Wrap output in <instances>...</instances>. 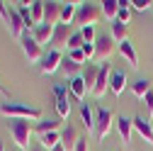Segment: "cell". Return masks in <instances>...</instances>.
I'll list each match as a JSON object with an SVG mask.
<instances>
[{"label": "cell", "instance_id": "6da1fadb", "mask_svg": "<svg viewBox=\"0 0 153 151\" xmlns=\"http://www.w3.org/2000/svg\"><path fill=\"white\" fill-rule=\"evenodd\" d=\"M0 115H5L10 120H42V110L32 105H22V102H3Z\"/></svg>", "mask_w": 153, "mask_h": 151}, {"label": "cell", "instance_id": "7a4b0ae2", "mask_svg": "<svg viewBox=\"0 0 153 151\" xmlns=\"http://www.w3.org/2000/svg\"><path fill=\"white\" fill-rule=\"evenodd\" d=\"M7 129L15 139V144L20 146V151H27L32 149L29 139H32V132H34V124H29V120H10L7 122Z\"/></svg>", "mask_w": 153, "mask_h": 151}, {"label": "cell", "instance_id": "3957f363", "mask_svg": "<svg viewBox=\"0 0 153 151\" xmlns=\"http://www.w3.org/2000/svg\"><path fill=\"white\" fill-rule=\"evenodd\" d=\"M112 122H117V120H114L109 107H95V139L97 141H105L109 137Z\"/></svg>", "mask_w": 153, "mask_h": 151}, {"label": "cell", "instance_id": "277c9868", "mask_svg": "<svg viewBox=\"0 0 153 151\" xmlns=\"http://www.w3.org/2000/svg\"><path fill=\"white\" fill-rule=\"evenodd\" d=\"M117 46H119V44L112 39V34H97V39H95V56H92V59L102 66V64L109 61V56L114 54Z\"/></svg>", "mask_w": 153, "mask_h": 151}, {"label": "cell", "instance_id": "5b68a950", "mask_svg": "<svg viewBox=\"0 0 153 151\" xmlns=\"http://www.w3.org/2000/svg\"><path fill=\"white\" fill-rule=\"evenodd\" d=\"M97 17H100V10L95 3H78V12H75V25L78 27H95V22H97Z\"/></svg>", "mask_w": 153, "mask_h": 151}, {"label": "cell", "instance_id": "8992f818", "mask_svg": "<svg viewBox=\"0 0 153 151\" xmlns=\"http://www.w3.org/2000/svg\"><path fill=\"white\" fill-rule=\"evenodd\" d=\"M20 44H22V51H25V56H27V61L39 66V61L44 59V54H42V44L32 37V32H27V34L22 37V39H20Z\"/></svg>", "mask_w": 153, "mask_h": 151}, {"label": "cell", "instance_id": "52a82bcc", "mask_svg": "<svg viewBox=\"0 0 153 151\" xmlns=\"http://www.w3.org/2000/svg\"><path fill=\"white\" fill-rule=\"evenodd\" d=\"M71 37H73V29H71V25H56V27H53V37H51V49H53V51L68 49Z\"/></svg>", "mask_w": 153, "mask_h": 151}, {"label": "cell", "instance_id": "ba28073f", "mask_svg": "<svg viewBox=\"0 0 153 151\" xmlns=\"http://www.w3.org/2000/svg\"><path fill=\"white\" fill-rule=\"evenodd\" d=\"M61 64H63V56H61V51H53V49H49V54H44V59L39 61V71H42L44 76H53L56 71L61 68Z\"/></svg>", "mask_w": 153, "mask_h": 151}, {"label": "cell", "instance_id": "9c48e42d", "mask_svg": "<svg viewBox=\"0 0 153 151\" xmlns=\"http://www.w3.org/2000/svg\"><path fill=\"white\" fill-rule=\"evenodd\" d=\"M109 78H112V66H109V61H107V64H102V66H100V73H97V83H95V88H92V95H95V98H102L105 93H107Z\"/></svg>", "mask_w": 153, "mask_h": 151}, {"label": "cell", "instance_id": "30bf717a", "mask_svg": "<svg viewBox=\"0 0 153 151\" xmlns=\"http://www.w3.org/2000/svg\"><path fill=\"white\" fill-rule=\"evenodd\" d=\"M10 37H15V39H22V37L27 34V27H25V20L22 15L17 12V7H10Z\"/></svg>", "mask_w": 153, "mask_h": 151}, {"label": "cell", "instance_id": "8fae6325", "mask_svg": "<svg viewBox=\"0 0 153 151\" xmlns=\"http://www.w3.org/2000/svg\"><path fill=\"white\" fill-rule=\"evenodd\" d=\"M61 10H63V3H56V0L46 3V10H44V25L56 27V25L61 22Z\"/></svg>", "mask_w": 153, "mask_h": 151}, {"label": "cell", "instance_id": "7c38bea8", "mask_svg": "<svg viewBox=\"0 0 153 151\" xmlns=\"http://www.w3.org/2000/svg\"><path fill=\"white\" fill-rule=\"evenodd\" d=\"M117 132H119V139H122V146L126 149L129 146V141H131V129H134V120H129L126 115H122V117H117Z\"/></svg>", "mask_w": 153, "mask_h": 151}, {"label": "cell", "instance_id": "4fadbf2b", "mask_svg": "<svg viewBox=\"0 0 153 151\" xmlns=\"http://www.w3.org/2000/svg\"><path fill=\"white\" fill-rule=\"evenodd\" d=\"M117 49H119V54L124 56V61L129 64V68H131V71H139V56H136V49H134V44L126 39V42H122Z\"/></svg>", "mask_w": 153, "mask_h": 151}, {"label": "cell", "instance_id": "5bb4252c", "mask_svg": "<svg viewBox=\"0 0 153 151\" xmlns=\"http://www.w3.org/2000/svg\"><path fill=\"white\" fill-rule=\"evenodd\" d=\"M126 88V71H112V78H109V90L114 98H119Z\"/></svg>", "mask_w": 153, "mask_h": 151}, {"label": "cell", "instance_id": "9a60e30c", "mask_svg": "<svg viewBox=\"0 0 153 151\" xmlns=\"http://www.w3.org/2000/svg\"><path fill=\"white\" fill-rule=\"evenodd\" d=\"M134 120V129L139 132V134L153 146V127H151V120H143L141 115H136V117H131Z\"/></svg>", "mask_w": 153, "mask_h": 151}, {"label": "cell", "instance_id": "2e32d148", "mask_svg": "<svg viewBox=\"0 0 153 151\" xmlns=\"http://www.w3.org/2000/svg\"><path fill=\"white\" fill-rule=\"evenodd\" d=\"M68 90L75 100H85V93H88V85H85V78L83 76H75V78L68 81Z\"/></svg>", "mask_w": 153, "mask_h": 151}, {"label": "cell", "instance_id": "e0dca14e", "mask_svg": "<svg viewBox=\"0 0 153 151\" xmlns=\"http://www.w3.org/2000/svg\"><path fill=\"white\" fill-rule=\"evenodd\" d=\"M78 139H80V137H78V132H75L71 124L61 132V146H63L66 151H75V146H78Z\"/></svg>", "mask_w": 153, "mask_h": 151}, {"label": "cell", "instance_id": "ac0fdd59", "mask_svg": "<svg viewBox=\"0 0 153 151\" xmlns=\"http://www.w3.org/2000/svg\"><path fill=\"white\" fill-rule=\"evenodd\" d=\"M32 37L39 44H51V37H53V27H49V25H39V27H34V32H32Z\"/></svg>", "mask_w": 153, "mask_h": 151}, {"label": "cell", "instance_id": "d6986e66", "mask_svg": "<svg viewBox=\"0 0 153 151\" xmlns=\"http://www.w3.org/2000/svg\"><path fill=\"white\" fill-rule=\"evenodd\" d=\"M44 10H46V3H42V0H34V3H29V15H32V20H34L36 27L44 25Z\"/></svg>", "mask_w": 153, "mask_h": 151}, {"label": "cell", "instance_id": "ffe728a7", "mask_svg": "<svg viewBox=\"0 0 153 151\" xmlns=\"http://www.w3.org/2000/svg\"><path fill=\"white\" fill-rule=\"evenodd\" d=\"M59 120H53V117H46V120H39V122H36L34 124V132H39V137L42 134H49V132H56V129H59Z\"/></svg>", "mask_w": 153, "mask_h": 151}, {"label": "cell", "instance_id": "44dd1931", "mask_svg": "<svg viewBox=\"0 0 153 151\" xmlns=\"http://www.w3.org/2000/svg\"><path fill=\"white\" fill-rule=\"evenodd\" d=\"M80 120H83V124L88 129V134H95V112H92L90 105H83L80 107Z\"/></svg>", "mask_w": 153, "mask_h": 151}, {"label": "cell", "instance_id": "7402d4cb", "mask_svg": "<svg viewBox=\"0 0 153 151\" xmlns=\"http://www.w3.org/2000/svg\"><path fill=\"white\" fill-rule=\"evenodd\" d=\"M112 39L117 42V44L126 42V39H129V25H122V22L114 20V22H112Z\"/></svg>", "mask_w": 153, "mask_h": 151}, {"label": "cell", "instance_id": "603a6c76", "mask_svg": "<svg viewBox=\"0 0 153 151\" xmlns=\"http://www.w3.org/2000/svg\"><path fill=\"white\" fill-rule=\"evenodd\" d=\"M148 90H153V85H151L148 78H139L136 83H131V93H134L136 98H141V100L148 95Z\"/></svg>", "mask_w": 153, "mask_h": 151}, {"label": "cell", "instance_id": "cb8c5ba5", "mask_svg": "<svg viewBox=\"0 0 153 151\" xmlns=\"http://www.w3.org/2000/svg\"><path fill=\"white\" fill-rule=\"evenodd\" d=\"M75 12H78V3H63V10H61V22H59V25H73Z\"/></svg>", "mask_w": 153, "mask_h": 151}, {"label": "cell", "instance_id": "d4e9b609", "mask_svg": "<svg viewBox=\"0 0 153 151\" xmlns=\"http://www.w3.org/2000/svg\"><path fill=\"white\" fill-rule=\"evenodd\" d=\"M39 141H42V146L46 151H53L56 146L61 144V134H59V132H49V134H42L39 137Z\"/></svg>", "mask_w": 153, "mask_h": 151}, {"label": "cell", "instance_id": "484cf974", "mask_svg": "<svg viewBox=\"0 0 153 151\" xmlns=\"http://www.w3.org/2000/svg\"><path fill=\"white\" fill-rule=\"evenodd\" d=\"M102 12H105V17L107 20H117V12H119V0H102Z\"/></svg>", "mask_w": 153, "mask_h": 151}, {"label": "cell", "instance_id": "4316f807", "mask_svg": "<svg viewBox=\"0 0 153 151\" xmlns=\"http://www.w3.org/2000/svg\"><path fill=\"white\" fill-rule=\"evenodd\" d=\"M97 73H100V66H95V64H88V71H85V85H88V93H92L95 83H97Z\"/></svg>", "mask_w": 153, "mask_h": 151}, {"label": "cell", "instance_id": "83f0119b", "mask_svg": "<svg viewBox=\"0 0 153 151\" xmlns=\"http://www.w3.org/2000/svg\"><path fill=\"white\" fill-rule=\"evenodd\" d=\"M56 112H59V120H68V115H71V102H68L66 95H59V98H56Z\"/></svg>", "mask_w": 153, "mask_h": 151}, {"label": "cell", "instance_id": "f1b7e54d", "mask_svg": "<svg viewBox=\"0 0 153 151\" xmlns=\"http://www.w3.org/2000/svg\"><path fill=\"white\" fill-rule=\"evenodd\" d=\"M61 71L68 76V78H75V76H80V64L71 61L68 56H66V59H63V64H61Z\"/></svg>", "mask_w": 153, "mask_h": 151}, {"label": "cell", "instance_id": "f546056e", "mask_svg": "<svg viewBox=\"0 0 153 151\" xmlns=\"http://www.w3.org/2000/svg\"><path fill=\"white\" fill-rule=\"evenodd\" d=\"M129 20H131V10H129V3H126V0H119L117 22H122V25H129Z\"/></svg>", "mask_w": 153, "mask_h": 151}, {"label": "cell", "instance_id": "4dcf8cb0", "mask_svg": "<svg viewBox=\"0 0 153 151\" xmlns=\"http://www.w3.org/2000/svg\"><path fill=\"white\" fill-rule=\"evenodd\" d=\"M17 12L22 15V20H25V27H27V32H34V20H32L29 10L25 7V3H20V7H17Z\"/></svg>", "mask_w": 153, "mask_h": 151}, {"label": "cell", "instance_id": "1f68e13d", "mask_svg": "<svg viewBox=\"0 0 153 151\" xmlns=\"http://www.w3.org/2000/svg\"><path fill=\"white\" fill-rule=\"evenodd\" d=\"M78 32L83 34L85 44H95V39H97V34H95V27H92V25H90V27H80Z\"/></svg>", "mask_w": 153, "mask_h": 151}, {"label": "cell", "instance_id": "d6a6232c", "mask_svg": "<svg viewBox=\"0 0 153 151\" xmlns=\"http://www.w3.org/2000/svg\"><path fill=\"white\" fill-rule=\"evenodd\" d=\"M68 59H71V61H75V64H80V66H83V64L88 61V56H85V51H83V49H73V51H68Z\"/></svg>", "mask_w": 153, "mask_h": 151}, {"label": "cell", "instance_id": "836d02e7", "mask_svg": "<svg viewBox=\"0 0 153 151\" xmlns=\"http://www.w3.org/2000/svg\"><path fill=\"white\" fill-rule=\"evenodd\" d=\"M129 5H134V10H146L153 7V0H129Z\"/></svg>", "mask_w": 153, "mask_h": 151}, {"label": "cell", "instance_id": "e575fe53", "mask_svg": "<svg viewBox=\"0 0 153 151\" xmlns=\"http://www.w3.org/2000/svg\"><path fill=\"white\" fill-rule=\"evenodd\" d=\"M143 102H146V110H148V120L153 117V90H148V95L143 98Z\"/></svg>", "mask_w": 153, "mask_h": 151}, {"label": "cell", "instance_id": "d590c367", "mask_svg": "<svg viewBox=\"0 0 153 151\" xmlns=\"http://www.w3.org/2000/svg\"><path fill=\"white\" fill-rule=\"evenodd\" d=\"M0 17H3L5 27H10V10L5 7V3H3V0H0Z\"/></svg>", "mask_w": 153, "mask_h": 151}, {"label": "cell", "instance_id": "8d00e7d4", "mask_svg": "<svg viewBox=\"0 0 153 151\" xmlns=\"http://www.w3.org/2000/svg\"><path fill=\"white\" fill-rule=\"evenodd\" d=\"M75 151H88V137H80V139H78V146H75Z\"/></svg>", "mask_w": 153, "mask_h": 151}, {"label": "cell", "instance_id": "74e56055", "mask_svg": "<svg viewBox=\"0 0 153 151\" xmlns=\"http://www.w3.org/2000/svg\"><path fill=\"white\" fill-rule=\"evenodd\" d=\"M53 95H56V98H59V95H66V85H56V88H53Z\"/></svg>", "mask_w": 153, "mask_h": 151}, {"label": "cell", "instance_id": "f35d334b", "mask_svg": "<svg viewBox=\"0 0 153 151\" xmlns=\"http://www.w3.org/2000/svg\"><path fill=\"white\" fill-rule=\"evenodd\" d=\"M0 95H3V98H7V90L3 88V83H0Z\"/></svg>", "mask_w": 153, "mask_h": 151}, {"label": "cell", "instance_id": "ab89813d", "mask_svg": "<svg viewBox=\"0 0 153 151\" xmlns=\"http://www.w3.org/2000/svg\"><path fill=\"white\" fill-rule=\"evenodd\" d=\"M29 151H46V149H44V146H32Z\"/></svg>", "mask_w": 153, "mask_h": 151}, {"label": "cell", "instance_id": "60d3db41", "mask_svg": "<svg viewBox=\"0 0 153 151\" xmlns=\"http://www.w3.org/2000/svg\"><path fill=\"white\" fill-rule=\"evenodd\" d=\"M53 151H66V149H63V146H61V144H59V146H56V149H53Z\"/></svg>", "mask_w": 153, "mask_h": 151}, {"label": "cell", "instance_id": "b9f144b4", "mask_svg": "<svg viewBox=\"0 0 153 151\" xmlns=\"http://www.w3.org/2000/svg\"><path fill=\"white\" fill-rule=\"evenodd\" d=\"M0 151H5V146H3V144H0Z\"/></svg>", "mask_w": 153, "mask_h": 151}, {"label": "cell", "instance_id": "7bdbcfd3", "mask_svg": "<svg viewBox=\"0 0 153 151\" xmlns=\"http://www.w3.org/2000/svg\"><path fill=\"white\" fill-rule=\"evenodd\" d=\"M151 10H153V7H151Z\"/></svg>", "mask_w": 153, "mask_h": 151}]
</instances>
